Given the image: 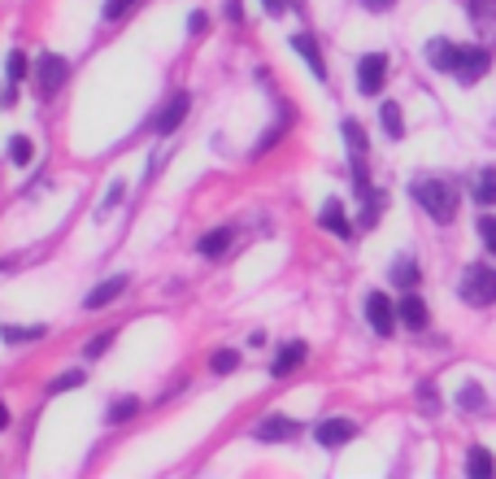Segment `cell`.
Wrapping results in <instances>:
<instances>
[{
	"label": "cell",
	"mask_w": 496,
	"mask_h": 479,
	"mask_svg": "<svg viewBox=\"0 0 496 479\" xmlns=\"http://www.w3.org/2000/svg\"><path fill=\"white\" fill-rule=\"evenodd\" d=\"M414 201H418L422 214H431L436 223H453V214H457V197H453V188H448L445 179H418V183H414Z\"/></svg>",
	"instance_id": "6da1fadb"
},
{
	"label": "cell",
	"mask_w": 496,
	"mask_h": 479,
	"mask_svg": "<svg viewBox=\"0 0 496 479\" xmlns=\"http://www.w3.org/2000/svg\"><path fill=\"white\" fill-rule=\"evenodd\" d=\"M462 301L471 305H492L496 301V271L492 266H471L462 275Z\"/></svg>",
	"instance_id": "7a4b0ae2"
},
{
	"label": "cell",
	"mask_w": 496,
	"mask_h": 479,
	"mask_svg": "<svg viewBox=\"0 0 496 479\" xmlns=\"http://www.w3.org/2000/svg\"><path fill=\"white\" fill-rule=\"evenodd\" d=\"M488 66H492V52L488 49H457V57H453V70L448 75H457V83H479V78L488 75Z\"/></svg>",
	"instance_id": "3957f363"
},
{
	"label": "cell",
	"mask_w": 496,
	"mask_h": 479,
	"mask_svg": "<svg viewBox=\"0 0 496 479\" xmlns=\"http://www.w3.org/2000/svg\"><path fill=\"white\" fill-rule=\"evenodd\" d=\"M383 83H388V57H383V52H366L362 66H357V88H362V97H379Z\"/></svg>",
	"instance_id": "277c9868"
},
{
	"label": "cell",
	"mask_w": 496,
	"mask_h": 479,
	"mask_svg": "<svg viewBox=\"0 0 496 479\" xmlns=\"http://www.w3.org/2000/svg\"><path fill=\"white\" fill-rule=\"evenodd\" d=\"M366 318H371V327L379 331V336H392V331H397V305L388 301L383 292H371V297H366Z\"/></svg>",
	"instance_id": "5b68a950"
},
{
	"label": "cell",
	"mask_w": 496,
	"mask_h": 479,
	"mask_svg": "<svg viewBox=\"0 0 496 479\" xmlns=\"http://www.w3.org/2000/svg\"><path fill=\"white\" fill-rule=\"evenodd\" d=\"M253 436L262 440V445H271V440H297L300 436V423L297 419H283V414H271V419H262Z\"/></svg>",
	"instance_id": "8992f818"
},
{
	"label": "cell",
	"mask_w": 496,
	"mask_h": 479,
	"mask_svg": "<svg viewBox=\"0 0 496 479\" xmlns=\"http://www.w3.org/2000/svg\"><path fill=\"white\" fill-rule=\"evenodd\" d=\"M318 445L323 449H340V445H348L353 436H357V423L353 419H326V423H318Z\"/></svg>",
	"instance_id": "52a82bcc"
},
{
	"label": "cell",
	"mask_w": 496,
	"mask_h": 479,
	"mask_svg": "<svg viewBox=\"0 0 496 479\" xmlns=\"http://www.w3.org/2000/svg\"><path fill=\"white\" fill-rule=\"evenodd\" d=\"M188 105H192V97H188V92H174V97H170V105H166V109L157 114V123H152V131H157V135H170L174 126H179V123H183V118H188Z\"/></svg>",
	"instance_id": "ba28073f"
},
{
	"label": "cell",
	"mask_w": 496,
	"mask_h": 479,
	"mask_svg": "<svg viewBox=\"0 0 496 479\" xmlns=\"http://www.w3.org/2000/svg\"><path fill=\"white\" fill-rule=\"evenodd\" d=\"M305 357H309V349H305L300 340H292V345H283V349H279V357H274L271 375H274V379H288V375H292V371H297V366H300V362H305Z\"/></svg>",
	"instance_id": "9c48e42d"
},
{
	"label": "cell",
	"mask_w": 496,
	"mask_h": 479,
	"mask_svg": "<svg viewBox=\"0 0 496 479\" xmlns=\"http://www.w3.org/2000/svg\"><path fill=\"white\" fill-rule=\"evenodd\" d=\"M61 83H66V61H61V57H52V52H49V57H40V92L52 97Z\"/></svg>",
	"instance_id": "30bf717a"
},
{
	"label": "cell",
	"mask_w": 496,
	"mask_h": 479,
	"mask_svg": "<svg viewBox=\"0 0 496 479\" xmlns=\"http://www.w3.org/2000/svg\"><path fill=\"white\" fill-rule=\"evenodd\" d=\"M397 318L405 323V327L422 331V327H427V301H422V297H414V292H405V297H400V305H397Z\"/></svg>",
	"instance_id": "8fae6325"
},
{
	"label": "cell",
	"mask_w": 496,
	"mask_h": 479,
	"mask_svg": "<svg viewBox=\"0 0 496 479\" xmlns=\"http://www.w3.org/2000/svg\"><path fill=\"white\" fill-rule=\"evenodd\" d=\"M318 223H323L331 235H340V240H353V223L344 218V205L340 201H326L323 214H318Z\"/></svg>",
	"instance_id": "7c38bea8"
},
{
	"label": "cell",
	"mask_w": 496,
	"mask_h": 479,
	"mask_svg": "<svg viewBox=\"0 0 496 479\" xmlns=\"http://www.w3.org/2000/svg\"><path fill=\"white\" fill-rule=\"evenodd\" d=\"M123 288H126V275H114V279H105V283H100V288H92V292H87V309H105V305L114 301V297H123Z\"/></svg>",
	"instance_id": "4fadbf2b"
},
{
	"label": "cell",
	"mask_w": 496,
	"mask_h": 479,
	"mask_svg": "<svg viewBox=\"0 0 496 479\" xmlns=\"http://www.w3.org/2000/svg\"><path fill=\"white\" fill-rule=\"evenodd\" d=\"M292 49L305 57V66L314 70V78H326V66H323V52L314 44V35H292Z\"/></svg>",
	"instance_id": "5bb4252c"
},
{
	"label": "cell",
	"mask_w": 496,
	"mask_h": 479,
	"mask_svg": "<svg viewBox=\"0 0 496 479\" xmlns=\"http://www.w3.org/2000/svg\"><path fill=\"white\" fill-rule=\"evenodd\" d=\"M453 57H457V44H448V40H431L427 44V66L431 70H453Z\"/></svg>",
	"instance_id": "9a60e30c"
},
{
	"label": "cell",
	"mask_w": 496,
	"mask_h": 479,
	"mask_svg": "<svg viewBox=\"0 0 496 479\" xmlns=\"http://www.w3.org/2000/svg\"><path fill=\"white\" fill-rule=\"evenodd\" d=\"M200 257H223L226 249H231V231L218 227V231H209V235H200Z\"/></svg>",
	"instance_id": "2e32d148"
},
{
	"label": "cell",
	"mask_w": 496,
	"mask_h": 479,
	"mask_svg": "<svg viewBox=\"0 0 496 479\" xmlns=\"http://www.w3.org/2000/svg\"><path fill=\"white\" fill-rule=\"evenodd\" d=\"M474 201L479 205H496V166H483L474 179Z\"/></svg>",
	"instance_id": "e0dca14e"
},
{
	"label": "cell",
	"mask_w": 496,
	"mask_h": 479,
	"mask_svg": "<svg viewBox=\"0 0 496 479\" xmlns=\"http://www.w3.org/2000/svg\"><path fill=\"white\" fill-rule=\"evenodd\" d=\"M466 471H471L474 479H492L496 475V462L488 449H471V457H466Z\"/></svg>",
	"instance_id": "ac0fdd59"
},
{
	"label": "cell",
	"mask_w": 496,
	"mask_h": 479,
	"mask_svg": "<svg viewBox=\"0 0 496 479\" xmlns=\"http://www.w3.org/2000/svg\"><path fill=\"white\" fill-rule=\"evenodd\" d=\"M457 405H462L466 414H483V410H488V397H483V388H479V383H466V388L457 392Z\"/></svg>",
	"instance_id": "d6986e66"
},
{
	"label": "cell",
	"mask_w": 496,
	"mask_h": 479,
	"mask_svg": "<svg viewBox=\"0 0 496 479\" xmlns=\"http://www.w3.org/2000/svg\"><path fill=\"white\" fill-rule=\"evenodd\" d=\"M379 118H383V131H388L392 140H400V135H405V118H400V105L397 101L383 105V114H379Z\"/></svg>",
	"instance_id": "ffe728a7"
},
{
	"label": "cell",
	"mask_w": 496,
	"mask_h": 479,
	"mask_svg": "<svg viewBox=\"0 0 496 479\" xmlns=\"http://www.w3.org/2000/svg\"><path fill=\"white\" fill-rule=\"evenodd\" d=\"M392 283H397V288H414V283H418V266H414L409 257L397 262V266H392Z\"/></svg>",
	"instance_id": "44dd1931"
},
{
	"label": "cell",
	"mask_w": 496,
	"mask_h": 479,
	"mask_svg": "<svg viewBox=\"0 0 496 479\" xmlns=\"http://www.w3.org/2000/svg\"><path fill=\"white\" fill-rule=\"evenodd\" d=\"M235 366H240V354H235V349H218V354L209 357V371H214V375H226V371H235Z\"/></svg>",
	"instance_id": "7402d4cb"
},
{
	"label": "cell",
	"mask_w": 496,
	"mask_h": 479,
	"mask_svg": "<svg viewBox=\"0 0 496 479\" xmlns=\"http://www.w3.org/2000/svg\"><path fill=\"white\" fill-rule=\"evenodd\" d=\"M140 414V401L135 397H123V401L109 405V423H126V419H135Z\"/></svg>",
	"instance_id": "603a6c76"
},
{
	"label": "cell",
	"mask_w": 496,
	"mask_h": 479,
	"mask_svg": "<svg viewBox=\"0 0 496 479\" xmlns=\"http://www.w3.org/2000/svg\"><path fill=\"white\" fill-rule=\"evenodd\" d=\"M31 140H26V135H14V140H9V157H14V166H26V161H31Z\"/></svg>",
	"instance_id": "cb8c5ba5"
},
{
	"label": "cell",
	"mask_w": 496,
	"mask_h": 479,
	"mask_svg": "<svg viewBox=\"0 0 496 479\" xmlns=\"http://www.w3.org/2000/svg\"><path fill=\"white\" fill-rule=\"evenodd\" d=\"M0 336H5L9 345H26V340H40V336H44V327H5Z\"/></svg>",
	"instance_id": "d4e9b609"
},
{
	"label": "cell",
	"mask_w": 496,
	"mask_h": 479,
	"mask_svg": "<svg viewBox=\"0 0 496 479\" xmlns=\"http://www.w3.org/2000/svg\"><path fill=\"white\" fill-rule=\"evenodd\" d=\"M418 401H422V414H440V392L431 383H418Z\"/></svg>",
	"instance_id": "484cf974"
},
{
	"label": "cell",
	"mask_w": 496,
	"mask_h": 479,
	"mask_svg": "<svg viewBox=\"0 0 496 479\" xmlns=\"http://www.w3.org/2000/svg\"><path fill=\"white\" fill-rule=\"evenodd\" d=\"M83 383V371H66L61 379H52L49 383V392H70V388H78Z\"/></svg>",
	"instance_id": "4316f807"
},
{
	"label": "cell",
	"mask_w": 496,
	"mask_h": 479,
	"mask_svg": "<svg viewBox=\"0 0 496 479\" xmlns=\"http://www.w3.org/2000/svg\"><path fill=\"white\" fill-rule=\"evenodd\" d=\"M26 70H31V66H26V52H9V78H14V83H18V78H26Z\"/></svg>",
	"instance_id": "83f0119b"
},
{
	"label": "cell",
	"mask_w": 496,
	"mask_h": 479,
	"mask_svg": "<svg viewBox=\"0 0 496 479\" xmlns=\"http://www.w3.org/2000/svg\"><path fill=\"white\" fill-rule=\"evenodd\" d=\"M479 235H483L488 253H496V218H492V214H488V218H479Z\"/></svg>",
	"instance_id": "f1b7e54d"
},
{
	"label": "cell",
	"mask_w": 496,
	"mask_h": 479,
	"mask_svg": "<svg viewBox=\"0 0 496 479\" xmlns=\"http://www.w3.org/2000/svg\"><path fill=\"white\" fill-rule=\"evenodd\" d=\"M114 345V331H100V336H92V345H87V357H100L105 349Z\"/></svg>",
	"instance_id": "f546056e"
},
{
	"label": "cell",
	"mask_w": 496,
	"mask_h": 479,
	"mask_svg": "<svg viewBox=\"0 0 496 479\" xmlns=\"http://www.w3.org/2000/svg\"><path fill=\"white\" fill-rule=\"evenodd\" d=\"M131 5H135V0H105V18H109V23H118Z\"/></svg>",
	"instance_id": "4dcf8cb0"
},
{
	"label": "cell",
	"mask_w": 496,
	"mask_h": 479,
	"mask_svg": "<svg viewBox=\"0 0 496 479\" xmlns=\"http://www.w3.org/2000/svg\"><path fill=\"white\" fill-rule=\"evenodd\" d=\"M123 197H126V183H114V188H109V201L100 205V214H105V209H114V205L123 201Z\"/></svg>",
	"instance_id": "1f68e13d"
},
{
	"label": "cell",
	"mask_w": 496,
	"mask_h": 479,
	"mask_svg": "<svg viewBox=\"0 0 496 479\" xmlns=\"http://www.w3.org/2000/svg\"><path fill=\"white\" fill-rule=\"evenodd\" d=\"M366 9H374V14H383V9H392V0H362Z\"/></svg>",
	"instance_id": "d6a6232c"
},
{
	"label": "cell",
	"mask_w": 496,
	"mask_h": 479,
	"mask_svg": "<svg viewBox=\"0 0 496 479\" xmlns=\"http://www.w3.org/2000/svg\"><path fill=\"white\" fill-rule=\"evenodd\" d=\"M262 5H266V14H271V18H279V14H283V0H262Z\"/></svg>",
	"instance_id": "836d02e7"
},
{
	"label": "cell",
	"mask_w": 496,
	"mask_h": 479,
	"mask_svg": "<svg viewBox=\"0 0 496 479\" xmlns=\"http://www.w3.org/2000/svg\"><path fill=\"white\" fill-rule=\"evenodd\" d=\"M188 26H192V31L200 35V31H205V14H192V18H188Z\"/></svg>",
	"instance_id": "e575fe53"
},
{
	"label": "cell",
	"mask_w": 496,
	"mask_h": 479,
	"mask_svg": "<svg viewBox=\"0 0 496 479\" xmlns=\"http://www.w3.org/2000/svg\"><path fill=\"white\" fill-rule=\"evenodd\" d=\"M5 428H9V405L0 401V431H5Z\"/></svg>",
	"instance_id": "d590c367"
}]
</instances>
